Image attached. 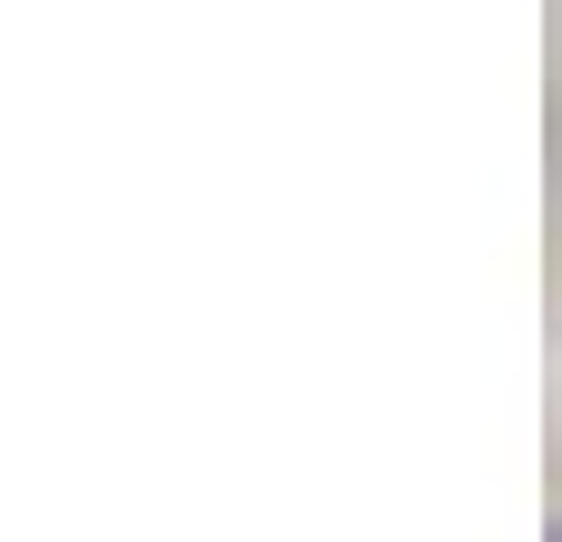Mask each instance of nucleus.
I'll return each mask as SVG.
<instances>
[{
	"instance_id": "f257e3e1",
	"label": "nucleus",
	"mask_w": 562,
	"mask_h": 542,
	"mask_svg": "<svg viewBox=\"0 0 562 542\" xmlns=\"http://www.w3.org/2000/svg\"><path fill=\"white\" fill-rule=\"evenodd\" d=\"M552 542H562V522H552Z\"/></svg>"
}]
</instances>
